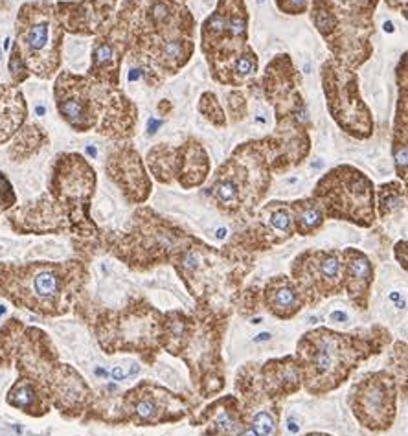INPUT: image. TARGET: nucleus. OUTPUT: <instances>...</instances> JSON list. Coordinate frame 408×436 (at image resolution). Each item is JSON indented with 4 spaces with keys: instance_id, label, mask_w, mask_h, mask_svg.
<instances>
[{
    "instance_id": "obj_1",
    "label": "nucleus",
    "mask_w": 408,
    "mask_h": 436,
    "mask_svg": "<svg viewBox=\"0 0 408 436\" xmlns=\"http://www.w3.org/2000/svg\"><path fill=\"white\" fill-rule=\"evenodd\" d=\"M392 343L388 328L374 324L355 331H336L318 326L306 331L297 343L301 370V388L311 396H326L351 378V374Z\"/></svg>"
},
{
    "instance_id": "obj_2",
    "label": "nucleus",
    "mask_w": 408,
    "mask_h": 436,
    "mask_svg": "<svg viewBox=\"0 0 408 436\" xmlns=\"http://www.w3.org/2000/svg\"><path fill=\"white\" fill-rule=\"evenodd\" d=\"M171 265L197 308L232 315L245 278L256 265V256L230 243L217 249L191 236Z\"/></svg>"
},
{
    "instance_id": "obj_3",
    "label": "nucleus",
    "mask_w": 408,
    "mask_h": 436,
    "mask_svg": "<svg viewBox=\"0 0 408 436\" xmlns=\"http://www.w3.org/2000/svg\"><path fill=\"white\" fill-rule=\"evenodd\" d=\"M76 315L85 320L100 348L107 355L136 354L147 366L162 354L164 311L144 296H131L123 308H94L83 293L74 305Z\"/></svg>"
},
{
    "instance_id": "obj_4",
    "label": "nucleus",
    "mask_w": 408,
    "mask_h": 436,
    "mask_svg": "<svg viewBox=\"0 0 408 436\" xmlns=\"http://www.w3.org/2000/svg\"><path fill=\"white\" fill-rule=\"evenodd\" d=\"M85 263H0V296L43 317H63L74 310L87 286Z\"/></svg>"
},
{
    "instance_id": "obj_5",
    "label": "nucleus",
    "mask_w": 408,
    "mask_h": 436,
    "mask_svg": "<svg viewBox=\"0 0 408 436\" xmlns=\"http://www.w3.org/2000/svg\"><path fill=\"white\" fill-rule=\"evenodd\" d=\"M191 239L182 227L149 206H138L125 232L105 236V247L129 269L146 272L171 260Z\"/></svg>"
},
{
    "instance_id": "obj_6",
    "label": "nucleus",
    "mask_w": 408,
    "mask_h": 436,
    "mask_svg": "<svg viewBox=\"0 0 408 436\" xmlns=\"http://www.w3.org/2000/svg\"><path fill=\"white\" fill-rule=\"evenodd\" d=\"M229 313L197 308L191 311L190 330L182 341L177 357L188 366L197 396L210 399L226 387L223 344L229 330Z\"/></svg>"
},
{
    "instance_id": "obj_7",
    "label": "nucleus",
    "mask_w": 408,
    "mask_h": 436,
    "mask_svg": "<svg viewBox=\"0 0 408 436\" xmlns=\"http://www.w3.org/2000/svg\"><path fill=\"white\" fill-rule=\"evenodd\" d=\"M94 190L96 171L87 160L76 153L59 157L50 180V195L67 213L68 230L88 247L97 249L102 234L90 218Z\"/></svg>"
},
{
    "instance_id": "obj_8",
    "label": "nucleus",
    "mask_w": 408,
    "mask_h": 436,
    "mask_svg": "<svg viewBox=\"0 0 408 436\" xmlns=\"http://www.w3.org/2000/svg\"><path fill=\"white\" fill-rule=\"evenodd\" d=\"M326 219L348 221L360 228L375 223V186L368 175L353 166L342 164L327 171L313 190Z\"/></svg>"
},
{
    "instance_id": "obj_9",
    "label": "nucleus",
    "mask_w": 408,
    "mask_h": 436,
    "mask_svg": "<svg viewBox=\"0 0 408 436\" xmlns=\"http://www.w3.org/2000/svg\"><path fill=\"white\" fill-rule=\"evenodd\" d=\"M311 19L329 44L333 59L340 65L353 70L369 58V34L374 32L372 15L342 10L333 0H315Z\"/></svg>"
},
{
    "instance_id": "obj_10",
    "label": "nucleus",
    "mask_w": 408,
    "mask_h": 436,
    "mask_svg": "<svg viewBox=\"0 0 408 436\" xmlns=\"http://www.w3.org/2000/svg\"><path fill=\"white\" fill-rule=\"evenodd\" d=\"M197 409L199 399L173 392L149 379H142L118 396L116 425H168L190 418Z\"/></svg>"
},
{
    "instance_id": "obj_11",
    "label": "nucleus",
    "mask_w": 408,
    "mask_h": 436,
    "mask_svg": "<svg viewBox=\"0 0 408 436\" xmlns=\"http://www.w3.org/2000/svg\"><path fill=\"white\" fill-rule=\"evenodd\" d=\"M322 83L333 120L348 135L365 140L374 133L368 105L359 94V78L351 68L329 59L322 65Z\"/></svg>"
},
{
    "instance_id": "obj_12",
    "label": "nucleus",
    "mask_w": 408,
    "mask_h": 436,
    "mask_svg": "<svg viewBox=\"0 0 408 436\" xmlns=\"http://www.w3.org/2000/svg\"><path fill=\"white\" fill-rule=\"evenodd\" d=\"M399 387L388 370L366 374L351 388L348 403L355 420L374 432L388 431L397 416Z\"/></svg>"
},
{
    "instance_id": "obj_13",
    "label": "nucleus",
    "mask_w": 408,
    "mask_h": 436,
    "mask_svg": "<svg viewBox=\"0 0 408 436\" xmlns=\"http://www.w3.org/2000/svg\"><path fill=\"white\" fill-rule=\"evenodd\" d=\"M291 278L306 298L307 308L342 293V256L340 251H306L294 258Z\"/></svg>"
},
{
    "instance_id": "obj_14",
    "label": "nucleus",
    "mask_w": 408,
    "mask_h": 436,
    "mask_svg": "<svg viewBox=\"0 0 408 436\" xmlns=\"http://www.w3.org/2000/svg\"><path fill=\"white\" fill-rule=\"evenodd\" d=\"M236 396L241 405V412L247 425L259 436L280 435L282 403L263 390L258 378V363H247L236 374Z\"/></svg>"
},
{
    "instance_id": "obj_15",
    "label": "nucleus",
    "mask_w": 408,
    "mask_h": 436,
    "mask_svg": "<svg viewBox=\"0 0 408 436\" xmlns=\"http://www.w3.org/2000/svg\"><path fill=\"white\" fill-rule=\"evenodd\" d=\"M292 236H294V225H292L289 203L271 201L256 213L252 223L236 234L229 243L256 256V252L278 247Z\"/></svg>"
},
{
    "instance_id": "obj_16",
    "label": "nucleus",
    "mask_w": 408,
    "mask_h": 436,
    "mask_svg": "<svg viewBox=\"0 0 408 436\" xmlns=\"http://www.w3.org/2000/svg\"><path fill=\"white\" fill-rule=\"evenodd\" d=\"M13 363L19 376L35 379L37 383L46 388L61 359L48 333H44L43 330L34 326H25L15 346Z\"/></svg>"
},
{
    "instance_id": "obj_17",
    "label": "nucleus",
    "mask_w": 408,
    "mask_h": 436,
    "mask_svg": "<svg viewBox=\"0 0 408 436\" xmlns=\"http://www.w3.org/2000/svg\"><path fill=\"white\" fill-rule=\"evenodd\" d=\"M48 396L52 409L61 412L67 420H81L88 412L96 392L72 364L59 363L48 381Z\"/></svg>"
},
{
    "instance_id": "obj_18",
    "label": "nucleus",
    "mask_w": 408,
    "mask_h": 436,
    "mask_svg": "<svg viewBox=\"0 0 408 436\" xmlns=\"http://www.w3.org/2000/svg\"><path fill=\"white\" fill-rule=\"evenodd\" d=\"M105 170L112 183L122 190L123 199L129 204H144L149 199L153 185L138 151L131 144L120 145L112 151Z\"/></svg>"
},
{
    "instance_id": "obj_19",
    "label": "nucleus",
    "mask_w": 408,
    "mask_h": 436,
    "mask_svg": "<svg viewBox=\"0 0 408 436\" xmlns=\"http://www.w3.org/2000/svg\"><path fill=\"white\" fill-rule=\"evenodd\" d=\"M342 256V291L355 310L366 311L372 300V287L375 280V267L365 252L355 247L340 251Z\"/></svg>"
},
{
    "instance_id": "obj_20",
    "label": "nucleus",
    "mask_w": 408,
    "mask_h": 436,
    "mask_svg": "<svg viewBox=\"0 0 408 436\" xmlns=\"http://www.w3.org/2000/svg\"><path fill=\"white\" fill-rule=\"evenodd\" d=\"M265 94L276 109L278 118L291 117L301 105L300 93L297 91V74L289 55H278L265 70Z\"/></svg>"
},
{
    "instance_id": "obj_21",
    "label": "nucleus",
    "mask_w": 408,
    "mask_h": 436,
    "mask_svg": "<svg viewBox=\"0 0 408 436\" xmlns=\"http://www.w3.org/2000/svg\"><path fill=\"white\" fill-rule=\"evenodd\" d=\"M11 227L20 234H52L68 230L64 210L48 195L10 213Z\"/></svg>"
},
{
    "instance_id": "obj_22",
    "label": "nucleus",
    "mask_w": 408,
    "mask_h": 436,
    "mask_svg": "<svg viewBox=\"0 0 408 436\" xmlns=\"http://www.w3.org/2000/svg\"><path fill=\"white\" fill-rule=\"evenodd\" d=\"M258 378L263 390L280 402L301 390V370L294 354L258 363Z\"/></svg>"
},
{
    "instance_id": "obj_23",
    "label": "nucleus",
    "mask_w": 408,
    "mask_h": 436,
    "mask_svg": "<svg viewBox=\"0 0 408 436\" xmlns=\"http://www.w3.org/2000/svg\"><path fill=\"white\" fill-rule=\"evenodd\" d=\"M259 305H263L278 320L294 319L304 308H307L306 298L297 284L285 275L268 278L263 289H259Z\"/></svg>"
},
{
    "instance_id": "obj_24",
    "label": "nucleus",
    "mask_w": 408,
    "mask_h": 436,
    "mask_svg": "<svg viewBox=\"0 0 408 436\" xmlns=\"http://www.w3.org/2000/svg\"><path fill=\"white\" fill-rule=\"evenodd\" d=\"M210 175V157L200 142L195 138L186 140L175 150L173 160V179L182 190L203 186Z\"/></svg>"
},
{
    "instance_id": "obj_25",
    "label": "nucleus",
    "mask_w": 408,
    "mask_h": 436,
    "mask_svg": "<svg viewBox=\"0 0 408 436\" xmlns=\"http://www.w3.org/2000/svg\"><path fill=\"white\" fill-rule=\"evenodd\" d=\"M8 405L32 418H43L52 411L48 390L35 379L19 376L6 396Z\"/></svg>"
},
{
    "instance_id": "obj_26",
    "label": "nucleus",
    "mask_w": 408,
    "mask_h": 436,
    "mask_svg": "<svg viewBox=\"0 0 408 436\" xmlns=\"http://www.w3.org/2000/svg\"><path fill=\"white\" fill-rule=\"evenodd\" d=\"M20 44L28 52V58L37 59L41 53L52 48V17L48 13H35L28 17L26 28L20 29Z\"/></svg>"
},
{
    "instance_id": "obj_27",
    "label": "nucleus",
    "mask_w": 408,
    "mask_h": 436,
    "mask_svg": "<svg viewBox=\"0 0 408 436\" xmlns=\"http://www.w3.org/2000/svg\"><path fill=\"white\" fill-rule=\"evenodd\" d=\"M289 209L292 213L294 234L298 236H313L326 223L324 210L313 197L297 199V201L289 203Z\"/></svg>"
},
{
    "instance_id": "obj_28",
    "label": "nucleus",
    "mask_w": 408,
    "mask_h": 436,
    "mask_svg": "<svg viewBox=\"0 0 408 436\" xmlns=\"http://www.w3.org/2000/svg\"><path fill=\"white\" fill-rule=\"evenodd\" d=\"M191 313L182 310H170L164 313V331H162V352L177 357L182 341L190 330Z\"/></svg>"
},
{
    "instance_id": "obj_29",
    "label": "nucleus",
    "mask_w": 408,
    "mask_h": 436,
    "mask_svg": "<svg viewBox=\"0 0 408 436\" xmlns=\"http://www.w3.org/2000/svg\"><path fill=\"white\" fill-rule=\"evenodd\" d=\"M377 195V203H375V210L379 213L381 219L390 218L392 213L399 212V210L407 209V188L404 183L399 180H392L386 185H381L375 190Z\"/></svg>"
},
{
    "instance_id": "obj_30",
    "label": "nucleus",
    "mask_w": 408,
    "mask_h": 436,
    "mask_svg": "<svg viewBox=\"0 0 408 436\" xmlns=\"http://www.w3.org/2000/svg\"><path fill=\"white\" fill-rule=\"evenodd\" d=\"M173 160H175V150L170 145L158 144L147 153V166H149L151 175L161 185L175 183V179H173Z\"/></svg>"
},
{
    "instance_id": "obj_31",
    "label": "nucleus",
    "mask_w": 408,
    "mask_h": 436,
    "mask_svg": "<svg viewBox=\"0 0 408 436\" xmlns=\"http://www.w3.org/2000/svg\"><path fill=\"white\" fill-rule=\"evenodd\" d=\"M408 348L404 341H395L388 354V372L395 379L401 396L407 397V359Z\"/></svg>"
},
{
    "instance_id": "obj_32",
    "label": "nucleus",
    "mask_w": 408,
    "mask_h": 436,
    "mask_svg": "<svg viewBox=\"0 0 408 436\" xmlns=\"http://www.w3.org/2000/svg\"><path fill=\"white\" fill-rule=\"evenodd\" d=\"M25 324L19 319H10L0 328V366H10L13 363V354L20 331Z\"/></svg>"
},
{
    "instance_id": "obj_33",
    "label": "nucleus",
    "mask_w": 408,
    "mask_h": 436,
    "mask_svg": "<svg viewBox=\"0 0 408 436\" xmlns=\"http://www.w3.org/2000/svg\"><path fill=\"white\" fill-rule=\"evenodd\" d=\"M407 120H404L403 126L395 129L394 135V162L401 183H407Z\"/></svg>"
},
{
    "instance_id": "obj_34",
    "label": "nucleus",
    "mask_w": 408,
    "mask_h": 436,
    "mask_svg": "<svg viewBox=\"0 0 408 436\" xmlns=\"http://www.w3.org/2000/svg\"><path fill=\"white\" fill-rule=\"evenodd\" d=\"M199 111L203 112L204 117L208 118L214 126L217 127H223L226 124V118H224V111L221 103L217 102V98L215 94L212 93H206L203 98H200V103H199Z\"/></svg>"
},
{
    "instance_id": "obj_35",
    "label": "nucleus",
    "mask_w": 408,
    "mask_h": 436,
    "mask_svg": "<svg viewBox=\"0 0 408 436\" xmlns=\"http://www.w3.org/2000/svg\"><path fill=\"white\" fill-rule=\"evenodd\" d=\"M15 203H17V195L13 192V186L4 173H0V213L13 209Z\"/></svg>"
},
{
    "instance_id": "obj_36",
    "label": "nucleus",
    "mask_w": 408,
    "mask_h": 436,
    "mask_svg": "<svg viewBox=\"0 0 408 436\" xmlns=\"http://www.w3.org/2000/svg\"><path fill=\"white\" fill-rule=\"evenodd\" d=\"M340 2L346 6V10L362 15H374L372 11L377 6V0H340Z\"/></svg>"
},
{
    "instance_id": "obj_37",
    "label": "nucleus",
    "mask_w": 408,
    "mask_h": 436,
    "mask_svg": "<svg viewBox=\"0 0 408 436\" xmlns=\"http://www.w3.org/2000/svg\"><path fill=\"white\" fill-rule=\"evenodd\" d=\"M10 72L13 74V78L17 79V81H22V79L26 78V74H28V70H26L25 59L20 58L19 46H17V48L13 50V53H11V59H10Z\"/></svg>"
},
{
    "instance_id": "obj_38",
    "label": "nucleus",
    "mask_w": 408,
    "mask_h": 436,
    "mask_svg": "<svg viewBox=\"0 0 408 436\" xmlns=\"http://www.w3.org/2000/svg\"><path fill=\"white\" fill-rule=\"evenodd\" d=\"M238 107H239V111L243 112V114L247 112V102H245L243 94L239 93V91H232V93L229 94V109L236 120H241V114L238 112Z\"/></svg>"
},
{
    "instance_id": "obj_39",
    "label": "nucleus",
    "mask_w": 408,
    "mask_h": 436,
    "mask_svg": "<svg viewBox=\"0 0 408 436\" xmlns=\"http://www.w3.org/2000/svg\"><path fill=\"white\" fill-rule=\"evenodd\" d=\"M395 260H397L399 263H401V267H403L404 271H407V239H401V242L395 243Z\"/></svg>"
},
{
    "instance_id": "obj_40",
    "label": "nucleus",
    "mask_w": 408,
    "mask_h": 436,
    "mask_svg": "<svg viewBox=\"0 0 408 436\" xmlns=\"http://www.w3.org/2000/svg\"><path fill=\"white\" fill-rule=\"evenodd\" d=\"M203 436H208V435H203ZM230 436H259V435L256 431H254V429H250V427H248V425H245L243 429H239V431L236 432V435H230Z\"/></svg>"
},
{
    "instance_id": "obj_41",
    "label": "nucleus",
    "mask_w": 408,
    "mask_h": 436,
    "mask_svg": "<svg viewBox=\"0 0 408 436\" xmlns=\"http://www.w3.org/2000/svg\"><path fill=\"white\" fill-rule=\"evenodd\" d=\"M161 124H162V121L155 120V118H151L149 124H147V129H149V135H155L156 129H158V127H161Z\"/></svg>"
},
{
    "instance_id": "obj_42",
    "label": "nucleus",
    "mask_w": 408,
    "mask_h": 436,
    "mask_svg": "<svg viewBox=\"0 0 408 436\" xmlns=\"http://www.w3.org/2000/svg\"><path fill=\"white\" fill-rule=\"evenodd\" d=\"M404 2H407V0H386V4H388L392 10H399L401 6H404Z\"/></svg>"
},
{
    "instance_id": "obj_43",
    "label": "nucleus",
    "mask_w": 408,
    "mask_h": 436,
    "mask_svg": "<svg viewBox=\"0 0 408 436\" xmlns=\"http://www.w3.org/2000/svg\"><path fill=\"white\" fill-rule=\"evenodd\" d=\"M142 76V70L140 68H131V72H129V81H135V79H140Z\"/></svg>"
},
{
    "instance_id": "obj_44",
    "label": "nucleus",
    "mask_w": 408,
    "mask_h": 436,
    "mask_svg": "<svg viewBox=\"0 0 408 436\" xmlns=\"http://www.w3.org/2000/svg\"><path fill=\"white\" fill-rule=\"evenodd\" d=\"M331 319L333 320H348V315L342 313V311H335V313H331Z\"/></svg>"
},
{
    "instance_id": "obj_45",
    "label": "nucleus",
    "mask_w": 408,
    "mask_h": 436,
    "mask_svg": "<svg viewBox=\"0 0 408 436\" xmlns=\"http://www.w3.org/2000/svg\"><path fill=\"white\" fill-rule=\"evenodd\" d=\"M271 337H272L271 333H259L258 337L254 339V343H261V341H268V339H271Z\"/></svg>"
},
{
    "instance_id": "obj_46",
    "label": "nucleus",
    "mask_w": 408,
    "mask_h": 436,
    "mask_svg": "<svg viewBox=\"0 0 408 436\" xmlns=\"http://www.w3.org/2000/svg\"><path fill=\"white\" fill-rule=\"evenodd\" d=\"M289 431H292V432L298 431V425H297V423H294V422H292L291 418H289Z\"/></svg>"
},
{
    "instance_id": "obj_47",
    "label": "nucleus",
    "mask_w": 408,
    "mask_h": 436,
    "mask_svg": "<svg viewBox=\"0 0 408 436\" xmlns=\"http://www.w3.org/2000/svg\"><path fill=\"white\" fill-rule=\"evenodd\" d=\"M384 29L392 34V32H394V25H392V22H384Z\"/></svg>"
},
{
    "instance_id": "obj_48",
    "label": "nucleus",
    "mask_w": 408,
    "mask_h": 436,
    "mask_svg": "<svg viewBox=\"0 0 408 436\" xmlns=\"http://www.w3.org/2000/svg\"><path fill=\"white\" fill-rule=\"evenodd\" d=\"M35 112H37L39 117H43L44 112H46V109H44V107H37V109H35Z\"/></svg>"
},
{
    "instance_id": "obj_49",
    "label": "nucleus",
    "mask_w": 408,
    "mask_h": 436,
    "mask_svg": "<svg viewBox=\"0 0 408 436\" xmlns=\"http://www.w3.org/2000/svg\"><path fill=\"white\" fill-rule=\"evenodd\" d=\"M306 436H331V435H327V432H309V435Z\"/></svg>"
},
{
    "instance_id": "obj_50",
    "label": "nucleus",
    "mask_w": 408,
    "mask_h": 436,
    "mask_svg": "<svg viewBox=\"0 0 408 436\" xmlns=\"http://www.w3.org/2000/svg\"><path fill=\"white\" fill-rule=\"evenodd\" d=\"M224 236H226V230H223V228H221V230H219V232H217V238L223 239Z\"/></svg>"
},
{
    "instance_id": "obj_51",
    "label": "nucleus",
    "mask_w": 408,
    "mask_h": 436,
    "mask_svg": "<svg viewBox=\"0 0 408 436\" xmlns=\"http://www.w3.org/2000/svg\"><path fill=\"white\" fill-rule=\"evenodd\" d=\"M88 155H93V157H96V150H94V147H88Z\"/></svg>"
},
{
    "instance_id": "obj_52",
    "label": "nucleus",
    "mask_w": 408,
    "mask_h": 436,
    "mask_svg": "<svg viewBox=\"0 0 408 436\" xmlns=\"http://www.w3.org/2000/svg\"><path fill=\"white\" fill-rule=\"evenodd\" d=\"M170 2H175V4H180V6H182V4H184V2H186V0H170Z\"/></svg>"
},
{
    "instance_id": "obj_53",
    "label": "nucleus",
    "mask_w": 408,
    "mask_h": 436,
    "mask_svg": "<svg viewBox=\"0 0 408 436\" xmlns=\"http://www.w3.org/2000/svg\"><path fill=\"white\" fill-rule=\"evenodd\" d=\"M4 313H6V308L4 305H0V315H4Z\"/></svg>"
},
{
    "instance_id": "obj_54",
    "label": "nucleus",
    "mask_w": 408,
    "mask_h": 436,
    "mask_svg": "<svg viewBox=\"0 0 408 436\" xmlns=\"http://www.w3.org/2000/svg\"><path fill=\"white\" fill-rule=\"evenodd\" d=\"M0 58H2V50H0Z\"/></svg>"
}]
</instances>
